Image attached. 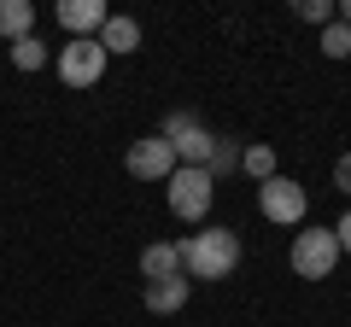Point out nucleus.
Here are the masks:
<instances>
[{
    "label": "nucleus",
    "mask_w": 351,
    "mask_h": 327,
    "mask_svg": "<svg viewBox=\"0 0 351 327\" xmlns=\"http://www.w3.org/2000/svg\"><path fill=\"white\" fill-rule=\"evenodd\" d=\"M176 252H182V269H188L193 280H223V275H234V263H240V234L234 228H205V234L182 239Z\"/></svg>",
    "instance_id": "obj_1"
},
{
    "label": "nucleus",
    "mask_w": 351,
    "mask_h": 327,
    "mask_svg": "<svg viewBox=\"0 0 351 327\" xmlns=\"http://www.w3.org/2000/svg\"><path fill=\"white\" fill-rule=\"evenodd\" d=\"M334 263H339L334 228H299V234H293V275L299 280H328Z\"/></svg>",
    "instance_id": "obj_2"
},
{
    "label": "nucleus",
    "mask_w": 351,
    "mask_h": 327,
    "mask_svg": "<svg viewBox=\"0 0 351 327\" xmlns=\"http://www.w3.org/2000/svg\"><path fill=\"white\" fill-rule=\"evenodd\" d=\"M217 199V181L205 176L199 164H176V176H170V211L182 216V222H199L205 211H211Z\"/></svg>",
    "instance_id": "obj_3"
},
{
    "label": "nucleus",
    "mask_w": 351,
    "mask_h": 327,
    "mask_svg": "<svg viewBox=\"0 0 351 327\" xmlns=\"http://www.w3.org/2000/svg\"><path fill=\"white\" fill-rule=\"evenodd\" d=\"M164 140H170V152H176V164H199L205 170V158H211V146H217V135L199 123L193 112H170L164 117V129H158Z\"/></svg>",
    "instance_id": "obj_4"
},
{
    "label": "nucleus",
    "mask_w": 351,
    "mask_h": 327,
    "mask_svg": "<svg viewBox=\"0 0 351 327\" xmlns=\"http://www.w3.org/2000/svg\"><path fill=\"white\" fill-rule=\"evenodd\" d=\"M100 76H106V47L94 36L88 41H64L59 47V82L64 88H94Z\"/></svg>",
    "instance_id": "obj_5"
},
{
    "label": "nucleus",
    "mask_w": 351,
    "mask_h": 327,
    "mask_svg": "<svg viewBox=\"0 0 351 327\" xmlns=\"http://www.w3.org/2000/svg\"><path fill=\"white\" fill-rule=\"evenodd\" d=\"M123 170H129L135 181H170V176H176V152H170V140H164V135L135 140V146H129V158H123Z\"/></svg>",
    "instance_id": "obj_6"
},
{
    "label": "nucleus",
    "mask_w": 351,
    "mask_h": 327,
    "mask_svg": "<svg viewBox=\"0 0 351 327\" xmlns=\"http://www.w3.org/2000/svg\"><path fill=\"white\" fill-rule=\"evenodd\" d=\"M258 205H263V216H269V222H281V228H293V222H304V187L299 181H287V176H269L258 187Z\"/></svg>",
    "instance_id": "obj_7"
},
{
    "label": "nucleus",
    "mask_w": 351,
    "mask_h": 327,
    "mask_svg": "<svg viewBox=\"0 0 351 327\" xmlns=\"http://www.w3.org/2000/svg\"><path fill=\"white\" fill-rule=\"evenodd\" d=\"M59 24L71 29V41H88V29L106 24V0H59Z\"/></svg>",
    "instance_id": "obj_8"
},
{
    "label": "nucleus",
    "mask_w": 351,
    "mask_h": 327,
    "mask_svg": "<svg viewBox=\"0 0 351 327\" xmlns=\"http://www.w3.org/2000/svg\"><path fill=\"white\" fill-rule=\"evenodd\" d=\"M188 292H193L188 275H170V280H147V292H141V298H147L152 315H176L182 304H188Z\"/></svg>",
    "instance_id": "obj_9"
},
{
    "label": "nucleus",
    "mask_w": 351,
    "mask_h": 327,
    "mask_svg": "<svg viewBox=\"0 0 351 327\" xmlns=\"http://www.w3.org/2000/svg\"><path fill=\"white\" fill-rule=\"evenodd\" d=\"M141 275H147V280H170V275H182V252H176V246H164V239H152L147 252H141Z\"/></svg>",
    "instance_id": "obj_10"
},
{
    "label": "nucleus",
    "mask_w": 351,
    "mask_h": 327,
    "mask_svg": "<svg viewBox=\"0 0 351 327\" xmlns=\"http://www.w3.org/2000/svg\"><path fill=\"white\" fill-rule=\"evenodd\" d=\"M94 41H100L106 53H135L141 47V24H135V18H106Z\"/></svg>",
    "instance_id": "obj_11"
},
{
    "label": "nucleus",
    "mask_w": 351,
    "mask_h": 327,
    "mask_svg": "<svg viewBox=\"0 0 351 327\" xmlns=\"http://www.w3.org/2000/svg\"><path fill=\"white\" fill-rule=\"evenodd\" d=\"M29 29H36V6H29V0H0V36L24 41Z\"/></svg>",
    "instance_id": "obj_12"
},
{
    "label": "nucleus",
    "mask_w": 351,
    "mask_h": 327,
    "mask_svg": "<svg viewBox=\"0 0 351 327\" xmlns=\"http://www.w3.org/2000/svg\"><path fill=\"white\" fill-rule=\"evenodd\" d=\"M240 170L252 181H269L276 176V146H240Z\"/></svg>",
    "instance_id": "obj_13"
},
{
    "label": "nucleus",
    "mask_w": 351,
    "mask_h": 327,
    "mask_svg": "<svg viewBox=\"0 0 351 327\" xmlns=\"http://www.w3.org/2000/svg\"><path fill=\"white\" fill-rule=\"evenodd\" d=\"M228 170H240V140H217L211 146V158H205V176H228Z\"/></svg>",
    "instance_id": "obj_14"
},
{
    "label": "nucleus",
    "mask_w": 351,
    "mask_h": 327,
    "mask_svg": "<svg viewBox=\"0 0 351 327\" xmlns=\"http://www.w3.org/2000/svg\"><path fill=\"white\" fill-rule=\"evenodd\" d=\"M316 47H322L328 59H351V29L334 18V24H322V41H316Z\"/></svg>",
    "instance_id": "obj_15"
},
{
    "label": "nucleus",
    "mask_w": 351,
    "mask_h": 327,
    "mask_svg": "<svg viewBox=\"0 0 351 327\" xmlns=\"http://www.w3.org/2000/svg\"><path fill=\"white\" fill-rule=\"evenodd\" d=\"M12 64H18V70H41V64H47V47H41L36 36L12 41Z\"/></svg>",
    "instance_id": "obj_16"
},
{
    "label": "nucleus",
    "mask_w": 351,
    "mask_h": 327,
    "mask_svg": "<svg viewBox=\"0 0 351 327\" xmlns=\"http://www.w3.org/2000/svg\"><path fill=\"white\" fill-rule=\"evenodd\" d=\"M293 12H299L304 24H334V6H328V0H299Z\"/></svg>",
    "instance_id": "obj_17"
},
{
    "label": "nucleus",
    "mask_w": 351,
    "mask_h": 327,
    "mask_svg": "<svg viewBox=\"0 0 351 327\" xmlns=\"http://www.w3.org/2000/svg\"><path fill=\"white\" fill-rule=\"evenodd\" d=\"M334 187L351 193V152H339V164H334Z\"/></svg>",
    "instance_id": "obj_18"
},
{
    "label": "nucleus",
    "mask_w": 351,
    "mask_h": 327,
    "mask_svg": "<svg viewBox=\"0 0 351 327\" xmlns=\"http://www.w3.org/2000/svg\"><path fill=\"white\" fill-rule=\"evenodd\" d=\"M334 246H339V252H351V211L339 216V228H334Z\"/></svg>",
    "instance_id": "obj_19"
},
{
    "label": "nucleus",
    "mask_w": 351,
    "mask_h": 327,
    "mask_svg": "<svg viewBox=\"0 0 351 327\" xmlns=\"http://www.w3.org/2000/svg\"><path fill=\"white\" fill-rule=\"evenodd\" d=\"M334 18H339L346 29H351V0H339V12H334Z\"/></svg>",
    "instance_id": "obj_20"
}]
</instances>
